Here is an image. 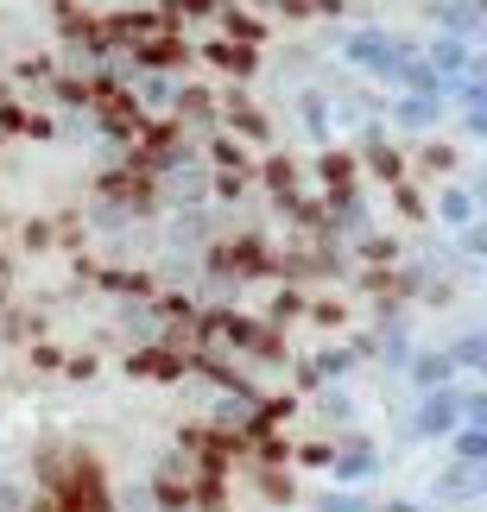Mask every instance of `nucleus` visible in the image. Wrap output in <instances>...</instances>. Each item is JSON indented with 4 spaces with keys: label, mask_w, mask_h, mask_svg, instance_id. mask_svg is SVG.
I'll return each mask as SVG.
<instances>
[{
    "label": "nucleus",
    "mask_w": 487,
    "mask_h": 512,
    "mask_svg": "<svg viewBox=\"0 0 487 512\" xmlns=\"http://www.w3.org/2000/svg\"><path fill=\"white\" fill-rule=\"evenodd\" d=\"M450 367H456L450 354H424V361H418V380L424 386H431V380H450Z\"/></svg>",
    "instance_id": "nucleus-2"
},
{
    "label": "nucleus",
    "mask_w": 487,
    "mask_h": 512,
    "mask_svg": "<svg viewBox=\"0 0 487 512\" xmlns=\"http://www.w3.org/2000/svg\"><path fill=\"white\" fill-rule=\"evenodd\" d=\"M450 424H456V399H450V392H443V399L431 392L424 411H418V430H450Z\"/></svg>",
    "instance_id": "nucleus-1"
},
{
    "label": "nucleus",
    "mask_w": 487,
    "mask_h": 512,
    "mask_svg": "<svg viewBox=\"0 0 487 512\" xmlns=\"http://www.w3.org/2000/svg\"><path fill=\"white\" fill-rule=\"evenodd\" d=\"M456 449H462V456H481V449H487V437H481V424H469V430H462V437H456Z\"/></svg>",
    "instance_id": "nucleus-3"
}]
</instances>
